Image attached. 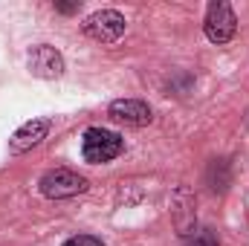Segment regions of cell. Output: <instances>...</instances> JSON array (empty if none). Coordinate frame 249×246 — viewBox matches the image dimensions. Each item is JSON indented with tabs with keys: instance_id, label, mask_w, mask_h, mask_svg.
I'll return each instance as SVG.
<instances>
[{
	"instance_id": "1",
	"label": "cell",
	"mask_w": 249,
	"mask_h": 246,
	"mask_svg": "<svg viewBox=\"0 0 249 246\" xmlns=\"http://www.w3.org/2000/svg\"><path fill=\"white\" fill-rule=\"evenodd\" d=\"M124 142L119 133L113 130H105V127H90L84 130V139H81V154L87 162L93 165H102V162H110L122 154Z\"/></svg>"
},
{
	"instance_id": "2",
	"label": "cell",
	"mask_w": 249,
	"mask_h": 246,
	"mask_svg": "<svg viewBox=\"0 0 249 246\" xmlns=\"http://www.w3.org/2000/svg\"><path fill=\"white\" fill-rule=\"evenodd\" d=\"M41 194L50 197V200H64V197H75L81 191H87V180L70 168H55V171H47L41 177Z\"/></svg>"
},
{
	"instance_id": "3",
	"label": "cell",
	"mask_w": 249,
	"mask_h": 246,
	"mask_svg": "<svg viewBox=\"0 0 249 246\" xmlns=\"http://www.w3.org/2000/svg\"><path fill=\"white\" fill-rule=\"evenodd\" d=\"M203 29H206V38H209L212 44H226V41H232V38H235V29H238V18H235L232 6H229V3H212L209 12H206Z\"/></svg>"
},
{
	"instance_id": "4",
	"label": "cell",
	"mask_w": 249,
	"mask_h": 246,
	"mask_svg": "<svg viewBox=\"0 0 249 246\" xmlns=\"http://www.w3.org/2000/svg\"><path fill=\"white\" fill-rule=\"evenodd\" d=\"M84 32L93 38V41H102V44H113L119 41L124 32V18L113 9H102V12H93L87 20H84Z\"/></svg>"
},
{
	"instance_id": "5",
	"label": "cell",
	"mask_w": 249,
	"mask_h": 246,
	"mask_svg": "<svg viewBox=\"0 0 249 246\" xmlns=\"http://www.w3.org/2000/svg\"><path fill=\"white\" fill-rule=\"evenodd\" d=\"M29 70L41 78H58L64 72V58L58 50L41 44V47H32L29 50Z\"/></svg>"
},
{
	"instance_id": "6",
	"label": "cell",
	"mask_w": 249,
	"mask_h": 246,
	"mask_svg": "<svg viewBox=\"0 0 249 246\" xmlns=\"http://www.w3.org/2000/svg\"><path fill=\"white\" fill-rule=\"evenodd\" d=\"M110 119H116V122H122V124L142 127V124H148L154 119V113H151V107H148L145 102H139V99H119V102L110 105Z\"/></svg>"
},
{
	"instance_id": "7",
	"label": "cell",
	"mask_w": 249,
	"mask_h": 246,
	"mask_svg": "<svg viewBox=\"0 0 249 246\" xmlns=\"http://www.w3.org/2000/svg\"><path fill=\"white\" fill-rule=\"evenodd\" d=\"M50 133V122L47 119H32L23 127L15 130V136L9 139V151L12 154H23V151H32L35 145H41V139H47Z\"/></svg>"
},
{
	"instance_id": "8",
	"label": "cell",
	"mask_w": 249,
	"mask_h": 246,
	"mask_svg": "<svg viewBox=\"0 0 249 246\" xmlns=\"http://www.w3.org/2000/svg\"><path fill=\"white\" fill-rule=\"evenodd\" d=\"M186 246H220V238L212 226H203V229H194L186 238Z\"/></svg>"
},
{
	"instance_id": "9",
	"label": "cell",
	"mask_w": 249,
	"mask_h": 246,
	"mask_svg": "<svg viewBox=\"0 0 249 246\" xmlns=\"http://www.w3.org/2000/svg\"><path fill=\"white\" fill-rule=\"evenodd\" d=\"M64 246H105L99 238H93V235H75V238H70Z\"/></svg>"
},
{
	"instance_id": "10",
	"label": "cell",
	"mask_w": 249,
	"mask_h": 246,
	"mask_svg": "<svg viewBox=\"0 0 249 246\" xmlns=\"http://www.w3.org/2000/svg\"><path fill=\"white\" fill-rule=\"evenodd\" d=\"M55 9L64 12V15H70V12H78V9H81V3H55Z\"/></svg>"
}]
</instances>
